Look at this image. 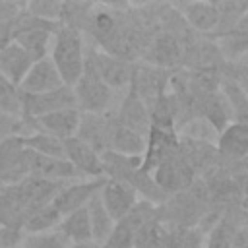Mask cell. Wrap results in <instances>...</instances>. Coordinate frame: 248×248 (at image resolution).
<instances>
[{
    "mask_svg": "<svg viewBox=\"0 0 248 248\" xmlns=\"http://www.w3.org/2000/svg\"><path fill=\"white\" fill-rule=\"evenodd\" d=\"M64 81V85L74 87L76 81L81 78L87 50L83 43V35L72 27L60 25L52 39V50L48 54Z\"/></svg>",
    "mask_w": 248,
    "mask_h": 248,
    "instance_id": "cell-1",
    "label": "cell"
},
{
    "mask_svg": "<svg viewBox=\"0 0 248 248\" xmlns=\"http://www.w3.org/2000/svg\"><path fill=\"white\" fill-rule=\"evenodd\" d=\"M72 89L76 95V107L81 114H108L116 108V91L99 78L89 60H85L83 74Z\"/></svg>",
    "mask_w": 248,
    "mask_h": 248,
    "instance_id": "cell-2",
    "label": "cell"
},
{
    "mask_svg": "<svg viewBox=\"0 0 248 248\" xmlns=\"http://www.w3.org/2000/svg\"><path fill=\"white\" fill-rule=\"evenodd\" d=\"M60 23H50L29 16L25 10L14 21V43H17L33 60L48 56V45L54 39Z\"/></svg>",
    "mask_w": 248,
    "mask_h": 248,
    "instance_id": "cell-3",
    "label": "cell"
},
{
    "mask_svg": "<svg viewBox=\"0 0 248 248\" xmlns=\"http://www.w3.org/2000/svg\"><path fill=\"white\" fill-rule=\"evenodd\" d=\"M87 60L91 62V66L95 68L99 78L112 91L118 93V91H124V89H128L132 85L136 62L120 58V56L107 54V52H103L99 48H89L87 50Z\"/></svg>",
    "mask_w": 248,
    "mask_h": 248,
    "instance_id": "cell-4",
    "label": "cell"
},
{
    "mask_svg": "<svg viewBox=\"0 0 248 248\" xmlns=\"http://www.w3.org/2000/svg\"><path fill=\"white\" fill-rule=\"evenodd\" d=\"M155 184L161 188V192L169 198L180 192L190 190V186L196 182V170L190 167V163L182 157L180 149L176 155L163 161L153 172H151Z\"/></svg>",
    "mask_w": 248,
    "mask_h": 248,
    "instance_id": "cell-5",
    "label": "cell"
},
{
    "mask_svg": "<svg viewBox=\"0 0 248 248\" xmlns=\"http://www.w3.org/2000/svg\"><path fill=\"white\" fill-rule=\"evenodd\" d=\"M31 151L23 147L19 136L0 143V186H16L29 178Z\"/></svg>",
    "mask_w": 248,
    "mask_h": 248,
    "instance_id": "cell-6",
    "label": "cell"
},
{
    "mask_svg": "<svg viewBox=\"0 0 248 248\" xmlns=\"http://www.w3.org/2000/svg\"><path fill=\"white\" fill-rule=\"evenodd\" d=\"M64 108H78L76 107V95L74 89L68 85H62L60 89L41 93V95H21V118L33 120L56 110Z\"/></svg>",
    "mask_w": 248,
    "mask_h": 248,
    "instance_id": "cell-7",
    "label": "cell"
},
{
    "mask_svg": "<svg viewBox=\"0 0 248 248\" xmlns=\"http://www.w3.org/2000/svg\"><path fill=\"white\" fill-rule=\"evenodd\" d=\"M141 58H143L141 62L145 64H151L163 70H172L184 58V45L176 35L163 29L151 37L145 50L141 52Z\"/></svg>",
    "mask_w": 248,
    "mask_h": 248,
    "instance_id": "cell-8",
    "label": "cell"
},
{
    "mask_svg": "<svg viewBox=\"0 0 248 248\" xmlns=\"http://www.w3.org/2000/svg\"><path fill=\"white\" fill-rule=\"evenodd\" d=\"M79 120H81V112L78 108H64V110H56V112H50L33 120H23V122L27 126V134L41 132V134L54 136L58 140H70L78 136Z\"/></svg>",
    "mask_w": 248,
    "mask_h": 248,
    "instance_id": "cell-9",
    "label": "cell"
},
{
    "mask_svg": "<svg viewBox=\"0 0 248 248\" xmlns=\"http://www.w3.org/2000/svg\"><path fill=\"white\" fill-rule=\"evenodd\" d=\"M105 184V178H95V180H72V182H66L58 194L54 196L52 200V207L60 213V217L76 211V209H81L89 203V200L99 194L101 186Z\"/></svg>",
    "mask_w": 248,
    "mask_h": 248,
    "instance_id": "cell-10",
    "label": "cell"
},
{
    "mask_svg": "<svg viewBox=\"0 0 248 248\" xmlns=\"http://www.w3.org/2000/svg\"><path fill=\"white\" fill-rule=\"evenodd\" d=\"M64 151H66V159L70 161V165L78 170V174L83 180L105 178V169H103L101 153L95 151L85 141H81L79 138L64 140Z\"/></svg>",
    "mask_w": 248,
    "mask_h": 248,
    "instance_id": "cell-11",
    "label": "cell"
},
{
    "mask_svg": "<svg viewBox=\"0 0 248 248\" xmlns=\"http://www.w3.org/2000/svg\"><path fill=\"white\" fill-rule=\"evenodd\" d=\"M99 198L114 221L126 217L132 211V207L140 202V194L132 184L112 178H105V184L99 190Z\"/></svg>",
    "mask_w": 248,
    "mask_h": 248,
    "instance_id": "cell-12",
    "label": "cell"
},
{
    "mask_svg": "<svg viewBox=\"0 0 248 248\" xmlns=\"http://www.w3.org/2000/svg\"><path fill=\"white\" fill-rule=\"evenodd\" d=\"M215 149L225 165H238L248 161V126L231 122L223 132L217 134Z\"/></svg>",
    "mask_w": 248,
    "mask_h": 248,
    "instance_id": "cell-13",
    "label": "cell"
},
{
    "mask_svg": "<svg viewBox=\"0 0 248 248\" xmlns=\"http://www.w3.org/2000/svg\"><path fill=\"white\" fill-rule=\"evenodd\" d=\"M62 85H64V81L60 78L52 58L45 56V58L33 62L27 76L19 83V93L21 95H41V93L60 89Z\"/></svg>",
    "mask_w": 248,
    "mask_h": 248,
    "instance_id": "cell-14",
    "label": "cell"
},
{
    "mask_svg": "<svg viewBox=\"0 0 248 248\" xmlns=\"http://www.w3.org/2000/svg\"><path fill=\"white\" fill-rule=\"evenodd\" d=\"M114 118L118 124L126 126L138 134H143V136H147V132L151 128L149 110L132 87H128L126 93H122L118 107L114 108Z\"/></svg>",
    "mask_w": 248,
    "mask_h": 248,
    "instance_id": "cell-15",
    "label": "cell"
},
{
    "mask_svg": "<svg viewBox=\"0 0 248 248\" xmlns=\"http://www.w3.org/2000/svg\"><path fill=\"white\" fill-rule=\"evenodd\" d=\"M29 176L45 180V182H56V184H64V182H72V180H83L78 174V170L70 165L68 159L45 157V155H37V153H31Z\"/></svg>",
    "mask_w": 248,
    "mask_h": 248,
    "instance_id": "cell-16",
    "label": "cell"
},
{
    "mask_svg": "<svg viewBox=\"0 0 248 248\" xmlns=\"http://www.w3.org/2000/svg\"><path fill=\"white\" fill-rule=\"evenodd\" d=\"M186 25L200 35H207L209 39L215 35L219 27V12L215 2H188L174 6Z\"/></svg>",
    "mask_w": 248,
    "mask_h": 248,
    "instance_id": "cell-17",
    "label": "cell"
},
{
    "mask_svg": "<svg viewBox=\"0 0 248 248\" xmlns=\"http://www.w3.org/2000/svg\"><path fill=\"white\" fill-rule=\"evenodd\" d=\"M114 112V110H112ZM112 112L108 114H81L78 136L81 141L91 145L95 151H108V138L112 128Z\"/></svg>",
    "mask_w": 248,
    "mask_h": 248,
    "instance_id": "cell-18",
    "label": "cell"
},
{
    "mask_svg": "<svg viewBox=\"0 0 248 248\" xmlns=\"http://www.w3.org/2000/svg\"><path fill=\"white\" fill-rule=\"evenodd\" d=\"M33 62L35 60L14 41L0 48V74L17 89L23 78L27 76L29 68L33 66Z\"/></svg>",
    "mask_w": 248,
    "mask_h": 248,
    "instance_id": "cell-19",
    "label": "cell"
},
{
    "mask_svg": "<svg viewBox=\"0 0 248 248\" xmlns=\"http://www.w3.org/2000/svg\"><path fill=\"white\" fill-rule=\"evenodd\" d=\"M145 143L147 136L138 134L122 124L116 122L114 112H112V128H110V138H108V151L126 155V157H143L145 153Z\"/></svg>",
    "mask_w": 248,
    "mask_h": 248,
    "instance_id": "cell-20",
    "label": "cell"
},
{
    "mask_svg": "<svg viewBox=\"0 0 248 248\" xmlns=\"http://www.w3.org/2000/svg\"><path fill=\"white\" fill-rule=\"evenodd\" d=\"M227 62H236L238 58L248 54V14L225 35L213 39Z\"/></svg>",
    "mask_w": 248,
    "mask_h": 248,
    "instance_id": "cell-21",
    "label": "cell"
},
{
    "mask_svg": "<svg viewBox=\"0 0 248 248\" xmlns=\"http://www.w3.org/2000/svg\"><path fill=\"white\" fill-rule=\"evenodd\" d=\"M68 240L70 244H85V242H93V234H91V223H89V213H87V205L81 209H76L68 215H64L56 227Z\"/></svg>",
    "mask_w": 248,
    "mask_h": 248,
    "instance_id": "cell-22",
    "label": "cell"
},
{
    "mask_svg": "<svg viewBox=\"0 0 248 248\" xmlns=\"http://www.w3.org/2000/svg\"><path fill=\"white\" fill-rule=\"evenodd\" d=\"M87 213H89V223H91V234H93V244L95 246H103L107 242V238L110 236L116 221L110 217V213L107 211V207L103 205L99 194H95L89 203H87Z\"/></svg>",
    "mask_w": 248,
    "mask_h": 248,
    "instance_id": "cell-23",
    "label": "cell"
},
{
    "mask_svg": "<svg viewBox=\"0 0 248 248\" xmlns=\"http://www.w3.org/2000/svg\"><path fill=\"white\" fill-rule=\"evenodd\" d=\"M60 213L52 207V203H46V205H41V207H35L31 211L25 213L23 217V223H21V231L25 234H33V232H46V231H52L58 227L60 223Z\"/></svg>",
    "mask_w": 248,
    "mask_h": 248,
    "instance_id": "cell-24",
    "label": "cell"
},
{
    "mask_svg": "<svg viewBox=\"0 0 248 248\" xmlns=\"http://www.w3.org/2000/svg\"><path fill=\"white\" fill-rule=\"evenodd\" d=\"M21 143L25 149H29L31 153L37 155H45V157H56V159H66V151H64V140H58L54 136L48 134H41V132H31L25 136H19Z\"/></svg>",
    "mask_w": 248,
    "mask_h": 248,
    "instance_id": "cell-25",
    "label": "cell"
},
{
    "mask_svg": "<svg viewBox=\"0 0 248 248\" xmlns=\"http://www.w3.org/2000/svg\"><path fill=\"white\" fill-rule=\"evenodd\" d=\"M202 227H176L167 223L165 248H205Z\"/></svg>",
    "mask_w": 248,
    "mask_h": 248,
    "instance_id": "cell-26",
    "label": "cell"
},
{
    "mask_svg": "<svg viewBox=\"0 0 248 248\" xmlns=\"http://www.w3.org/2000/svg\"><path fill=\"white\" fill-rule=\"evenodd\" d=\"M165 242H167V223L155 217L136 232L134 248H165Z\"/></svg>",
    "mask_w": 248,
    "mask_h": 248,
    "instance_id": "cell-27",
    "label": "cell"
},
{
    "mask_svg": "<svg viewBox=\"0 0 248 248\" xmlns=\"http://www.w3.org/2000/svg\"><path fill=\"white\" fill-rule=\"evenodd\" d=\"M215 6H217V12H219V27H217V31L211 39H217V37L225 35L227 31H231L242 19V16L248 14V2L225 0V2H215Z\"/></svg>",
    "mask_w": 248,
    "mask_h": 248,
    "instance_id": "cell-28",
    "label": "cell"
},
{
    "mask_svg": "<svg viewBox=\"0 0 248 248\" xmlns=\"http://www.w3.org/2000/svg\"><path fill=\"white\" fill-rule=\"evenodd\" d=\"M68 246H70V240L58 229H52L46 232L25 234L19 248H68Z\"/></svg>",
    "mask_w": 248,
    "mask_h": 248,
    "instance_id": "cell-29",
    "label": "cell"
},
{
    "mask_svg": "<svg viewBox=\"0 0 248 248\" xmlns=\"http://www.w3.org/2000/svg\"><path fill=\"white\" fill-rule=\"evenodd\" d=\"M62 8H64V2H52V0H37V2L25 4V12L29 16L50 21V23H60Z\"/></svg>",
    "mask_w": 248,
    "mask_h": 248,
    "instance_id": "cell-30",
    "label": "cell"
},
{
    "mask_svg": "<svg viewBox=\"0 0 248 248\" xmlns=\"http://www.w3.org/2000/svg\"><path fill=\"white\" fill-rule=\"evenodd\" d=\"M0 110L21 118V93L0 74Z\"/></svg>",
    "mask_w": 248,
    "mask_h": 248,
    "instance_id": "cell-31",
    "label": "cell"
},
{
    "mask_svg": "<svg viewBox=\"0 0 248 248\" xmlns=\"http://www.w3.org/2000/svg\"><path fill=\"white\" fill-rule=\"evenodd\" d=\"M25 134H27V126L19 116H12L0 110V143H4L10 138H17Z\"/></svg>",
    "mask_w": 248,
    "mask_h": 248,
    "instance_id": "cell-32",
    "label": "cell"
},
{
    "mask_svg": "<svg viewBox=\"0 0 248 248\" xmlns=\"http://www.w3.org/2000/svg\"><path fill=\"white\" fill-rule=\"evenodd\" d=\"M25 232L14 227L0 225V248H19Z\"/></svg>",
    "mask_w": 248,
    "mask_h": 248,
    "instance_id": "cell-33",
    "label": "cell"
},
{
    "mask_svg": "<svg viewBox=\"0 0 248 248\" xmlns=\"http://www.w3.org/2000/svg\"><path fill=\"white\" fill-rule=\"evenodd\" d=\"M232 248H248V225H240L236 229L234 240H232Z\"/></svg>",
    "mask_w": 248,
    "mask_h": 248,
    "instance_id": "cell-34",
    "label": "cell"
},
{
    "mask_svg": "<svg viewBox=\"0 0 248 248\" xmlns=\"http://www.w3.org/2000/svg\"><path fill=\"white\" fill-rule=\"evenodd\" d=\"M68 248H99V246H95L93 242H85V244H70Z\"/></svg>",
    "mask_w": 248,
    "mask_h": 248,
    "instance_id": "cell-35",
    "label": "cell"
}]
</instances>
